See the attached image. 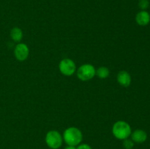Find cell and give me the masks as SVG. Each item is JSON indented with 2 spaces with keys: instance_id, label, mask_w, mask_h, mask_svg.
I'll list each match as a JSON object with an SVG mask.
<instances>
[{
  "instance_id": "obj_1",
  "label": "cell",
  "mask_w": 150,
  "mask_h": 149,
  "mask_svg": "<svg viewBox=\"0 0 150 149\" xmlns=\"http://www.w3.org/2000/svg\"><path fill=\"white\" fill-rule=\"evenodd\" d=\"M63 138L68 145L76 146L81 142L82 133L76 127H70L64 131Z\"/></svg>"
},
{
  "instance_id": "obj_2",
  "label": "cell",
  "mask_w": 150,
  "mask_h": 149,
  "mask_svg": "<svg viewBox=\"0 0 150 149\" xmlns=\"http://www.w3.org/2000/svg\"><path fill=\"white\" fill-rule=\"evenodd\" d=\"M113 134L119 140H125L131 134V128L127 122L119 121L113 127Z\"/></svg>"
},
{
  "instance_id": "obj_3",
  "label": "cell",
  "mask_w": 150,
  "mask_h": 149,
  "mask_svg": "<svg viewBox=\"0 0 150 149\" xmlns=\"http://www.w3.org/2000/svg\"><path fill=\"white\" fill-rule=\"evenodd\" d=\"M45 142L48 147L52 149H57L62 144V137L57 131H50L47 133Z\"/></svg>"
},
{
  "instance_id": "obj_4",
  "label": "cell",
  "mask_w": 150,
  "mask_h": 149,
  "mask_svg": "<svg viewBox=\"0 0 150 149\" xmlns=\"http://www.w3.org/2000/svg\"><path fill=\"white\" fill-rule=\"evenodd\" d=\"M96 71L95 67L91 64H83L78 70V77L83 81L89 80L95 76Z\"/></svg>"
},
{
  "instance_id": "obj_5",
  "label": "cell",
  "mask_w": 150,
  "mask_h": 149,
  "mask_svg": "<svg viewBox=\"0 0 150 149\" xmlns=\"http://www.w3.org/2000/svg\"><path fill=\"white\" fill-rule=\"evenodd\" d=\"M59 70L64 75L70 76L76 71V64L73 60L64 58L59 63Z\"/></svg>"
},
{
  "instance_id": "obj_6",
  "label": "cell",
  "mask_w": 150,
  "mask_h": 149,
  "mask_svg": "<svg viewBox=\"0 0 150 149\" xmlns=\"http://www.w3.org/2000/svg\"><path fill=\"white\" fill-rule=\"evenodd\" d=\"M29 48L24 43H20L16 45L15 48V56L19 61H24L29 56Z\"/></svg>"
},
{
  "instance_id": "obj_7",
  "label": "cell",
  "mask_w": 150,
  "mask_h": 149,
  "mask_svg": "<svg viewBox=\"0 0 150 149\" xmlns=\"http://www.w3.org/2000/svg\"><path fill=\"white\" fill-rule=\"evenodd\" d=\"M117 80L121 86L128 87L131 83V77L127 72L121 71L117 75Z\"/></svg>"
},
{
  "instance_id": "obj_8",
  "label": "cell",
  "mask_w": 150,
  "mask_h": 149,
  "mask_svg": "<svg viewBox=\"0 0 150 149\" xmlns=\"http://www.w3.org/2000/svg\"><path fill=\"white\" fill-rule=\"evenodd\" d=\"M136 22L140 26H146L150 22V15L145 10L139 12L136 17Z\"/></svg>"
},
{
  "instance_id": "obj_9",
  "label": "cell",
  "mask_w": 150,
  "mask_h": 149,
  "mask_svg": "<svg viewBox=\"0 0 150 149\" xmlns=\"http://www.w3.org/2000/svg\"><path fill=\"white\" fill-rule=\"evenodd\" d=\"M132 140L137 143H142L147 139V134L144 130L137 129L132 134Z\"/></svg>"
},
{
  "instance_id": "obj_10",
  "label": "cell",
  "mask_w": 150,
  "mask_h": 149,
  "mask_svg": "<svg viewBox=\"0 0 150 149\" xmlns=\"http://www.w3.org/2000/svg\"><path fill=\"white\" fill-rule=\"evenodd\" d=\"M10 37L16 42H20L23 37V33L21 29L18 27L13 28L10 32Z\"/></svg>"
},
{
  "instance_id": "obj_11",
  "label": "cell",
  "mask_w": 150,
  "mask_h": 149,
  "mask_svg": "<svg viewBox=\"0 0 150 149\" xmlns=\"http://www.w3.org/2000/svg\"><path fill=\"white\" fill-rule=\"evenodd\" d=\"M97 74L100 78H106L109 75V70L107 67H101L97 70Z\"/></svg>"
},
{
  "instance_id": "obj_12",
  "label": "cell",
  "mask_w": 150,
  "mask_h": 149,
  "mask_svg": "<svg viewBox=\"0 0 150 149\" xmlns=\"http://www.w3.org/2000/svg\"><path fill=\"white\" fill-rule=\"evenodd\" d=\"M139 6L142 10H146L149 6V0H140L139 3Z\"/></svg>"
},
{
  "instance_id": "obj_13",
  "label": "cell",
  "mask_w": 150,
  "mask_h": 149,
  "mask_svg": "<svg viewBox=\"0 0 150 149\" xmlns=\"http://www.w3.org/2000/svg\"><path fill=\"white\" fill-rule=\"evenodd\" d=\"M123 145H124L125 149H132L133 148V145H134V143H133V142L132 140L127 138L124 140Z\"/></svg>"
},
{
  "instance_id": "obj_14",
  "label": "cell",
  "mask_w": 150,
  "mask_h": 149,
  "mask_svg": "<svg viewBox=\"0 0 150 149\" xmlns=\"http://www.w3.org/2000/svg\"><path fill=\"white\" fill-rule=\"evenodd\" d=\"M76 149H92V148L87 144H82L79 145Z\"/></svg>"
},
{
  "instance_id": "obj_15",
  "label": "cell",
  "mask_w": 150,
  "mask_h": 149,
  "mask_svg": "<svg viewBox=\"0 0 150 149\" xmlns=\"http://www.w3.org/2000/svg\"><path fill=\"white\" fill-rule=\"evenodd\" d=\"M65 149H76L75 148V146H72V145H68L67 147L65 148Z\"/></svg>"
}]
</instances>
